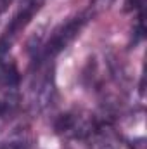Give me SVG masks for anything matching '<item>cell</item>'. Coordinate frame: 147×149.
Segmentation results:
<instances>
[{
    "mask_svg": "<svg viewBox=\"0 0 147 149\" xmlns=\"http://www.w3.org/2000/svg\"><path fill=\"white\" fill-rule=\"evenodd\" d=\"M0 149H17V148H14V146H3V148H0Z\"/></svg>",
    "mask_w": 147,
    "mask_h": 149,
    "instance_id": "cell-1",
    "label": "cell"
}]
</instances>
